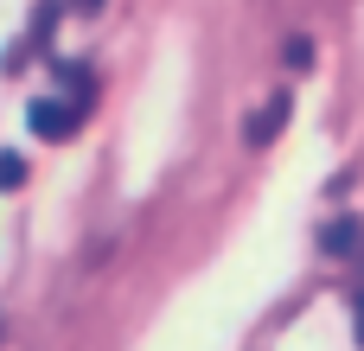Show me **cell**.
I'll list each match as a JSON object with an SVG mask.
<instances>
[{
    "label": "cell",
    "mask_w": 364,
    "mask_h": 351,
    "mask_svg": "<svg viewBox=\"0 0 364 351\" xmlns=\"http://www.w3.org/2000/svg\"><path fill=\"white\" fill-rule=\"evenodd\" d=\"M26 128H32L38 141H70V134L83 128V102H70V96H38L32 115H26Z\"/></svg>",
    "instance_id": "cell-1"
},
{
    "label": "cell",
    "mask_w": 364,
    "mask_h": 351,
    "mask_svg": "<svg viewBox=\"0 0 364 351\" xmlns=\"http://www.w3.org/2000/svg\"><path fill=\"white\" fill-rule=\"evenodd\" d=\"M282 122H288V96H269V102H262V115H256V122H243V141H250V147H269V141L282 134Z\"/></svg>",
    "instance_id": "cell-2"
},
{
    "label": "cell",
    "mask_w": 364,
    "mask_h": 351,
    "mask_svg": "<svg viewBox=\"0 0 364 351\" xmlns=\"http://www.w3.org/2000/svg\"><path fill=\"white\" fill-rule=\"evenodd\" d=\"M326 249H358V224L352 217H339V224H326V237H320Z\"/></svg>",
    "instance_id": "cell-3"
},
{
    "label": "cell",
    "mask_w": 364,
    "mask_h": 351,
    "mask_svg": "<svg viewBox=\"0 0 364 351\" xmlns=\"http://www.w3.org/2000/svg\"><path fill=\"white\" fill-rule=\"evenodd\" d=\"M26 185V160L19 153H0V192H19Z\"/></svg>",
    "instance_id": "cell-4"
},
{
    "label": "cell",
    "mask_w": 364,
    "mask_h": 351,
    "mask_svg": "<svg viewBox=\"0 0 364 351\" xmlns=\"http://www.w3.org/2000/svg\"><path fill=\"white\" fill-rule=\"evenodd\" d=\"M288 64L307 70V64H314V45H307V38H288Z\"/></svg>",
    "instance_id": "cell-5"
},
{
    "label": "cell",
    "mask_w": 364,
    "mask_h": 351,
    "mask_svg": "<svg viewBox=\"0 0 364 351\" xmlns=\"http://www.w3.org/2000/svg\"><path fill=\"white\" fill-rule=\"evenodd\" d=\"M352 333H358V345H364V288L352 294Z\"/></svg>",
    "instance_id": "cell-6"
},
{
    "label": "cell",
    "mask_w": 364,
    "mask_h": 351,
    "mask_svg": "<svg viewBox=\"0 0 364 351\" xmlns=\"http://www.w3.org/2000/svg\"><path fill=\"white\" fill-rule=\"evenodd\" d=\"M70 6H77V13H96V6H102V0H70Z\"/></svg>",
    "instance_id": "cell-7"
},
{
    "label": "cell",
    "mask_w": 364,
    "mask_h": 351,
    "mask_svg": "<svg viewBox=\"0 0 364 351\" xmlns=\"http://www.w3.org/2000/svg\"><path fill=\"white\" fill-rule=\"evenodd\" d=\"M0 339H6V320H0Z\"/></svg>",
    "instance_id": "cell-8"
}]
</instances>
